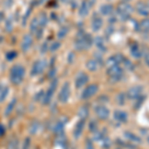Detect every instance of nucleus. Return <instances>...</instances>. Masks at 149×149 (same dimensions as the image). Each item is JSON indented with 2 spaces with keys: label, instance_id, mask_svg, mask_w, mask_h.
I'll list each match as a JSON object with an SVG mask.
<instances>
[{
  "label": "nucleus",
  "instance_id": "obj_38",
  "mask_svg": "<svg viewBox=\"0 0 149 149\" xmlns=\"http://www.w3.org/2000/svg\"><path fill=\"white\" fill-rule=\"evenodd\" d=\"M85 149H95V145H93V139H91V138L86 139V143H85Z\"/></svg>",
  "mask_w": 149,
  "mask_h": 149
},
{
  "label": "nucleus",
  "instance_id": "obj_25",
  "mask_svg": "<svg viewBox=\"0 0 149 149\" xmlns=\"http://www.w3.org/2000/svg\"><path fill=\"white\" fill-rule=\"evenodd\" d=\"M90 3H88V1H83V3H81V5L80 7V10H79V14L81 16V17H85V16H86L88 14V10H90L91 8Z\"/></svg>",
  "mask_w": 149,
  "mask_h": 149
},
{
  "label": "nucleus",
  "instance_id": "obj_1",
  "mask_svg": "<svg viewBox=\"0 0 149 149\" xmlns=\"http://www.w3.org/2000/svg\"><path fill=\"white\" fill-rule=\"evenodd\" d=\"M26 69L20 64H16L11 67L9 71V81L13 86H20L25 80Z\"/></svg>",
  "mask_w": 149,
  "mask_h": 149
},
{
  "label": "nucleus",
  "instance_id": "obj_37",
  "mask_svg": "<svg viewBox=\"0 0 149 149\" xmlns=\"http://www.w3.org/2000/svg\"><path fill=\"white\" fill-rule=\"evenodd\" d=\"M16 57H17V52L14 51V50L8 52V53H7V55H6V59L8 60V61H13Z\"/></svg>",
  "mask_w": 149,
  "mask_h": 149
},
{
  "label": "nucleus",
  "instance_id": "obj_15",
  "mask_svg": "<svg viewBox=\"0 0 149 149\" xmlns=\"http://www.w3.org/2000/svg\"><path fill=\"white\" fill-rule=\"evenodd\" d=\"M143 54L144 53L141 51L140 47H139V44L137 42H133L130 45V55L134 59H136V60L141 59V58L143 57Z\"/></svg>",
  "mask_w": 149,
  "mask_h": 149
},
{
  "label": "nucleus",
  "instance_id": "obj_36",
  "mask_svg": "<svg viewBox=\"0 0 149 149\" xmlns=\"http://www.w3.org/2000/svg\"><path fill=\"white\" fill-rule=\"evenodd\" d=\"M31 145H32L31 139L30 137H27L23 141V144L22 146H20V149H31Z\"/></svg>",
  "mask_w": 149,
  "mask_h": 149
},
{
  "label": "nucleus",
  "instance_id": "obj_21",
  "mask_svg": "<svg viewBox=\"0 0 149 149\" xmlns=\"http://www.w3.org/2000/svg\"><path fill=\"white\" fill-rule=\"evenodd\" d=\"M66 123L64 120H59L55 123L54 126V132L56 135H63L64 134V130H65V126H66Z\"/></svg>",
  "mask_w": 149,
  "mask_h": 149
},
{
  "label": "nucleus",
  "instance_id": "obj_32",
  "mask_svg": "<svg viewBox=\"0 0 149 149\" xmlns=\"http://www.w3.org/2000/svg\"><path fill=\"white\" fill-rule=\"evenodd\" d=\"M145 100H146V95H140L138 98H136L133 103V109L138 110L141 107H142V104L144 103V102H145Z\"/></svg>",
  "mask_w": 149,
  "mask_h": 149
},
{
  "label": "nucleus",
  "instance_id": "obj_8",
  "mask_svg": "<svg viewBox=\"0 0 149 149\" xmlns=\"http://www.w3.org/2000/svg\"><path fill=\"white\" fill-rule=\"evenodd\" d=\"M143 91H144V88H143V86H141V85H136V86H131L126 92L127 100H135L136 98H138L140 95H142Z\"/></svg>",
  "mask_w": 149,
  "mask_h": 149
},
{
  "label": "nucleus",
  "instance_id": "obj_3",
  "mask_svg": "<svg viewBox=\"0 0 149 149\" xmlns=\"http://www.w3.org/2000/svg\"><path fill=\"white\" fill-rule=\"evenodd\" d=\"M93 40L92 36L86 33L81 32L77 36V39L74 41V47L78 51H85L92 47Z\"/></svg>",
  "mask_w": 149,
  "mask_h": 149
},
{
  "label": "nucleus",
  "instance_id": "obj_4",
  "mask_svg": "<svg viewBox=\"0 0 149 149\" xmlns=\"http://www.w3.org/2000/svg\"><path fill=\"white\" fill-rule=\"evenodd\" d=\"M107 74L109 78V81L112 84H115L122 80L124 76V71L122 67H120V65H114L111 67H107Z\"/></svg>",
  "mask_w": 149,
  "mask_h": 149
},
{
  "label": "nucleus",
  "instance_id": "obj_16",
  "mask_svg": "<svg viewBox=\"0 0 149 149\" xmlns=\"http://www.w3.org/2000/svg\"><path fill=\"white\" fill-rule=\"evenodd\" d=\"M123 136L127 141H129V142H131V143H134V144L142 143V138H141L140 136L136 135L135 133H133V132H131V131H124Z\"/></svg>",
  "mask_w": 149,
  "mask_h": 149
},
{
  "label": "nucleus",
  "instance_id": "obj_35",
  "mask_svg": "<svg viewBox=\"0 0 149 149\" xmlns=\"http://www.w3.org/2000/svg\"><path fill=\"white\" fill-rule=\"evenodd\" d=\"M122 64L124 65V67H125V69L127 70V71H134V69H135V66L133 65V63L130 61V60L126 59V58H124L123 62H122Z\"/></svg>",
  "mask_w": 149,
  "mask_h": 149
},
{
  "label": "nucleus",
  "instance_id": "obj_10",
  "mask_svg": "<svg viewBox=\"0 0 149 149\" xmlns=\"http://www.w3.org/2000/svg\"><path fill=\"white\" fill-rule=\"evenodd\" d=\"M45 69H46V62L43 61V60H37V61L34 62L32 68H31V76H40V74L44 73Z\"/></svg>",
  "mask_w": 149,
  "mask_h": 149
},
{
  "label": "nucleus",
  "instance_id": "obj_17",
  "mask_svg": "<svg viewBox=\"0 0 149 149\" xmlns=\"http://www.w3.org/2000/svg\"><path fill=\"white\" fill-rule=\"evenodd\" d=\"M33 46V39L30 35H25L22 39V43H21V49L23 52H28Z\"/></svg>",
  "mask_w": 149,
  "mask_h": 149
},
{
  "label": "nucleus",
  "instance_id": "obj_13",
  "mask_svg": "<svg viewBox=\"0 0 149 149\" xmlns=\"http://www.w3.org/2000/svg\"><path fill=\"white\" fill-rule=\"evenodd\" d=\"M85 126H86V120L80 119L77 124L74 127V131H73V135L74 139H79L83 135V132L85 130Z\"/></svg>",
  "mask_w": 149,
  "mask_h": 149
},
{
  "label": "nucleus",
  "instance_id": "obj_30",
  "mask_svg": "<svg viewBox=\"0 0 149 149\" xmlns=\"http://www.w3.org/2000/svg\"><path fill=\"white\" fill-rule=\"evenodd\" d=\"M126 98H127L126 93H117V95L115 97V102H116V103L119 105V107H123L126 102Z\"/></svg>",
  "mask_w": 149,
  "mask_h": 149
},
{
  "label": "nucleus",
  "instance_id": "obj_2",
  "mask_svg": "<svg viewBox=\"0 0 149 149\" xmlns=\"http://www.w3.org/2000/svg\"><path fill=\"white\" fill-rule=\"evenodd\" d=\"M115 12H116V15L119 20L121 22H125L130 19L132 13L134 12V8L128 2H121L116 6Z\"/></svg>",
  "mask_w": 149,
  "mask_h": 149
},
{
  "label": "nucleus",
  "instance_id": "obj_23",
  "mask_svg": "<svg viewBox=\"0 0 149 149\" xmlns=\"http://www.w3.org/2000/svg\"><path fill=\"white\" fill-rule=\"evenodd\" d=\"M86 67L88 71L93 73V72H97L98 70V68H100V64H98V62L95 59H91L86 63Z\"/></svg>",
  "mask_w": 149,
  "mask_h": 149
},
{
  "label": "nucleus",
  "instance_id": "obj_34",
  "mask_svg": "<svg viewBox=\"0 0 149 149\" xmlns=\"http://www.w3.org/2000/svg\"><path fill=\"white\" fill-rule=\"evenodd\" d=\"M139 26H140V31L149 32V18H145L142 21H140L139 22Z\"/></svg>",
  "mask_w": 149,
  "mask_h": 149
},
{
  "label": "nucleus",
  "instance_id": "obj_9",
  "mask_svg": "<svg viewBox=\"0 0 149 149\" xmlns=\"http://www.w3.org/2000/svg\"><path fill=\"white\" fill-rule=\"evenodd\" d=\"M90 81V77L85 72H80L77 74L76 79H74V86L77 90H81V88L86 86L88 83Z\"/></svg>",
  "mask_w": 149,
  "mask_h": 149
},
{
  "label": "nucleus",
  "instance_id": "obj_22",
  "mask_svg": "<svg viewBox=\"0 0 149 149\" xmlns=\"http://www.w3.org/2000/svg\"><path fill=\"white\" fill-rule=\"evenodd\" d=\"M103 26V21L100 17H95L92 21V29L93 32H98Z\"/></svg>",
  "mask_w": 149,
  "mask_h": 149
},
{
  "label": "nucleus",
  "instance_id": "obj_43",
  "mask_svg": "<svg viewBox=\"0 0 149 149\" xmlns=\"http://www.w3.org/2000/svg\"><path fill=\"white\" fill-rule=\"evenodd\" d=\"M147 141H148V143H149V136H148V137H147Z\"/></svg>",
  "mask_w": 149,
  "mask_h": 149
},
{
  "label": "nucleus",
  "instance_id": "obj_20",
  "mask_svg": "<svg viewBox=\"0 0 149 149\" xmlns=\"http://www.w3.org/2000/svg\"><path fill=\"white\" fill-rule=\"evenodd\" d=\"M100 14L103 16H109V15H111L112 12L114 11V7L112 4H103V5L100 6Z\"/></svg>",
  "mask_w": 149,
  "mask_h": 149
},
{
  "label": "nucleus",
  "instance_id": "obj_39",
  "mask_svg": "<svg viewBox=\"0 0 149 149\" xmlns=\"http://www.w3.org/2000/svg\"><path fill=\"white\" fill-rule=\"evenodd\" d=\"M113 33H114V26L113 25H109V27L105 29V36H107V38H109Z\"/></svg>",
  "mask_w": 149,
  "mask_h": 149
},
{
  "label": "nucleus",
  "instance_id": "obj_26",
  "mask_svg": "<svg viewBox=\"0 0 149 149\" xmlns=\"http://www.w3.org/2000/svg\"><path fill=\"white\" fill-rule=\"evenodd\" d=\"M93 43H95V45L97 47V49L100 50V52H107V47H105L104 45V41H103V38L102 37H97L95 40H93Z\"/></svg>",
  "mask_w": 149,
  "mask_h": 149
},
{
  "label": "nucleus",
  "instance_id": "obj_28",
  "mask_svg": "<svg viewBox=\"0 0 149 149\" xmlns=\"http://www.w3.org/2000/svg\"><path fill=\"white\" fill-rule=\"evenodd\" d=\"M6 149H20V142L17 137H13L8 141Z\"/></svg>",
  "mask_w": 149,
  "mask_h": 149
},
{
  "label": "nucleus",
  "instance_id": "obj_24",
  "mask_svg": "<svg viewBox=\"0 0 149 149\" xmlns=\"http://www.w3.org/2000/svg\"><path fill=\"white\" fill-rule=\"evenodd\" d=\"M88 114H90V109H88V107L86 105H83L78 110V116L80 117V119H83V120H86V118L88 117Z\"/></svg>",
  "mask_w": 149,
  "mask_h": 149
},
{
  "label": "nucleus",
  "instance_id": "obj_31",
  "mask_svg": "<svg viewBox=\"0 0 149 149\" xmlns=\"http://www.w3.org/2000/svg\"><path fill=\"white\" fill-rule=\"evenodd\" d=\"M100 145H102V148L103 149H110L111 148V145H112V142L110 140V138L109 137V135H105L102 140L100 141Z\"/></svg>",
  "mask_w": 149,
  "mask_h": 149
},
{
  "label": "nucleus",
  "instance_id": "obj_7",
  "mask_svg": "<svg viewBox=\"0 0 149 149\" xmlns=\"http://www.w3.org/2000/svg\"><path fill=\"white\" fill-rule=\"evenodd\" d=\"M93 110H95V113L100 120L105 121L109 118L110 110L105 104H102V103L100 104H97L95 107V109H93Z\"/></svg>",
  "mask_w": 149,
  "mask_h": 149
},
{
  "label": "nucleus",
  "instance_id": "obj_29",
  "mask_svg": "<svg viewBox=\"0 0 149 149\" xmlns=\"http://www.w3.org/2000/svg\"><path fill=\"white\" fill-rule=\"evenodd\" d=\"M16 103H17V100H16V98L12 100L11 102L8 103V105H7V107L5 109V111H4V113H5L6 116L10 115L12 112L14 111V109H15V107H16Z\"/></svg>",
  "mask_w": 149,
  "mask_h": 149
},
{
  "label": "nucleus",
  "instance_id": "obj_42",
  "mask_svg": "<svg viewBox=\"0 0 149 149\" xmlns=\"http://www.w3.org/2000/svg\"><path fill=\"white\" fill-rule=\"evenodd\" d=\"M132 22H133V24H134V30H135L136 32H139V31H140V26H139V23L136 22V21H134V20H132Z\"/></svg>",
  "mask_w": 149,
  "mask_h": 149
},
{
  "label": "nucleus",
  "instance_id": "obj_5",
  "mask_svg": "<svg viewBox=\"0 0 149 149\" xmlns=\"http://www.w3.org/2000/svg\"><path fill=\"white\" fill-rule=\"evenodd\" d=\"M100 86L97 84H90L84 88V91L81 93V100H91L93 97H95L97 93Z\"/></svg>",
  "mask_w": 149,
  "mask_h": 149
},
{
  "label": "nucleus",
  "instance_id": "obj_41",
  "mask_svg": "<svg viewBox=\"0 0 149 149\" xmlns=\"http://www.w3.org/2000/svg\"><path fill=\"white\" fill-rule=\"evenodd\" d=\"M143 60H144V63L147 67H149V52H146L143 54Z\"/></svg>",
  "mask_w": 149,
  "mask_h": 149
},
{
  "label": "nucleus",
  "instance_id": "obj_12",
  "mask_svg": "<svg viewBox=\"0 0 149 149\" xmlns=\"http://www.w3.org/2000/svg\"><path fill=\"white\" fill-rule=\"evenodd\" d=\"M135 10L140 16L147 17V16H149V4L146 3V2L138 1L135 5Z\"/></svg>",
  "mask_w": 149,
  "mask_h": 149
},
{
  "label": "nucleus",
  "instance_id": "obj_14",
  "mask_svg": "<svg viewBox=\"0 0 149 149\" xmlns=\"http://www.w3.org/2000/svg\"><path fill=\"white\" fill-rule=\"evenodd\" d=\"M56 88H57V81H56V83H55V81H53L51 85H50L49 88L47 90V92L44 93V97H43V102H44L45 104H48V103L51 102V100H52L53 95H54Z\"/></svg>",
  "mask_w": 149,
  "mask_h": 149
},
{
  "label": "nucleus",
  "instance_id": "obj_18",
  "mask_svg": "<svg viewBox=\"0 0 149 149\" xmlns=\"http://www.w3.org/2000/svg\"><path fill=\"white\" fill-rule=\"evenodd\" d=\"M9 93H10V88L7 86L0 84V103L4 102L9 97Z\"/></svg>",
  "mask_w": 149,
  "mask_h": 149
},
{
  "label": "nucleus",
  "instance_id": "obj_6",
  "mask_svg": "<svg viewBox=\"0 0 149 149\" xmlns=\"http://www.w3.org/2000/svg\"><path fill=\"white\" fill-rule=\"evenodd\" d=\"M71 93H72L71 85H70L69 81H66V83L62 86L61 90H60L59 95H58V100L61 103H67L70 100Z\"/></svg>",
  "mask_w": 149,
  "mask_h": 149
},
{
  "label": "nucleus",
  "instance_id": "obj_27",
  "mask_svg": "<svg viewBox=\"0 0 149 149\" xmlns=\"http://www.w3.org/2000/svg\"><path fill=\"white\" fill-rule=\"evenodd\" d=\"M116 144H117L116 149H138L135 145L128 144L125 141L119 140V139H116Z\"/></svg>",
  "mask_w": 149,
  "mask_h": 149
},
{
  "label": "nucleus",
  "instance_id": "obj_40",
  "mask_svg": "<svg viewBox=\"0 0 149 149\" xmlns=\"http://www.w3.org/2000/svg\"><path fill=\"white\" fill-rule=\"evenodd\" d=\"M6 131H7V129L5 125H4L3 123H0V137H3L6 134Z\"/></svg>",
  "mask_w": 149,
  "mask_h": 149
},
{
  "label": "nucleus",
  "instance_id": "obj_19",
  "mask_svg": "<svg viewBox=\"0 0 149 149\" xmlns=\"http://www.w3.org/2000/svg\"><path fill=\"white\" fill-rule=\"evenodd\" d=\"M41 130H42V123L40 121H33L29 125V132L31 134L36 135V134L40 133Z\"/></svg>",
  "mask_w": 149,
  "mask_h": 149
},
{
  "label": "nucleus",
  "instance_id": "obj_33",
  "mask_svg": "<svg viewBox=\"0 0 149 149\" xmlns=\"http://www.w3.org/2000/svg\"><path fill=\"white\" fill-rule=\"evenodd\" d=\"M88 130H90L92 133H95L97 131H98L100 129H98V124H97V121L95 120V119H92L90 122H88Z\"/></svg>",
  "mask_w": 149,
  "mask_h": 149
},
{
  "label": "nucleus",
  "instance_id": "obj_11",
  "mask_svg": "<svg viewBox=\"0 0 149 149\" xmlns=\"http://www.w3.org/2000/svg\"><path fill=\"white\" fill-rule=\"evenodd\" d=\"M112 116H113L114 120L117 121L118 123H123L124 124L128 121V113L122 109H115L113 111Z\"/></svg>",
  "mask_w": 149,
  "mask_h": 149
}]
</instances>
